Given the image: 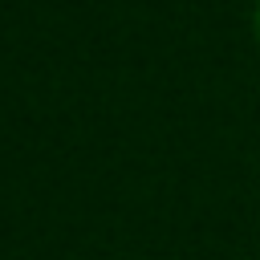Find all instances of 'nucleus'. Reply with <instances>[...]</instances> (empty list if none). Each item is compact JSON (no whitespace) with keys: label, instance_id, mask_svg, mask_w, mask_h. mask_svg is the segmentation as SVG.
I'll return each mask as SVG.
<instances>
[{"label":"nucleus","instance_id":"nucleus-1","mask_svg":"<svg viewBox=\"0 0 260 260\" xmlns=\"http://www.w3.org/2000/svg\"><path fill=\"white\" fill-rule=\"evenodd\" d=\"M252 32H256V41H260V0H256V8H252Z\"/></svg>","mask_w":260,"mask_h":260}]
</instances>
